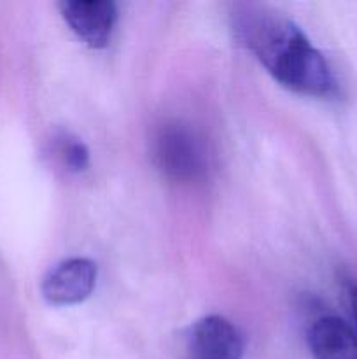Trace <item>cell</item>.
<instances>
[{
  "label": "cell",
  "instance_id": "cell-1",
  "mask_svg": "<svg viewBox=\"0 0 357 359\" xmlns=\"http://www.w3.org/2000/svg\"><path fill=\"white\" fill-rule=\"evenodd\" d=\"M234 37L287 90L328 97L335 77L328 62L293 20L266 7H244L233 14Z\"/></svg>",
  "mask_w": 357,
  "mask_h": 359
},
{
  "label": "cell",
  "instance_id": "cell-2",
  "mask_svg": "<svg viewBox=\"0 0 357 359\" xmlns=\"http://www.w3.org/2000/svg\"><path fill=\"white\" fill-rule=\"evenodd\" d=\"M153 158L167 177L191 182L205 174V153L188 126L177 121L164 123L153 139Z\"/></svg>",
  "mask_w": 357,
  "mask_h": 359
},
{
  "label": "cell",
  "instance_id": "cell-3",
  "mask_svg": "<svg viewBox=\"0 0 357 359\" xmlns=\"http://www.w3.org/2000/svg\"><path fill=\"white\" fill-rule=\"evenodd\" d=\"M59 13L74 34L90 48L108 44L118 21V7L111 0H63Z\"/></svg>",
  "mask_w": 357,
  "mask_h": 359
},
{
  "label": "cell",
  "instance_id": "cell-4",
  "mask_svg": "<svg viewBox=\"0 0 357 359\" xmlns=\"http://www.w3.org/2000/svg\"><path fill=\"white\" fill-rule=\"evenodd\" d=\"M98 269L88 258H69L52 266L41 283L42 297L51 305H74L94 290Z\"/></svg>",
  "mask_w": 357,
  "mask_h": 359
},
{
  "label": "cell",
  "instance_id": "cell-5",
  "mask_svg": "<svg viewBox=\"0 0 357 359\" xmlns=\"http://www.w3.org/2000/svg\"><path fill=\"white\" fill-rule=\"evenodd\" d=\"M245 339L240 330L223 316H206L189 332L192 359H241Z\"/></svg>",
  "mask_w": 357,
  "mask_h": 359
},
{
  "label": "cell",
  "instance_id": "cell-6",
  "mask_svg": "<svg viewBox=\"0 0 357 359\" xmlns=\"http://www.w3.org/2000/svg\"><path fill=\"white\" fill-rule=\"evenodd\" d=\"M307 340L315 359H357V339L352 328L335 316L315 319Z\"/></svg>",
  "mask_w": 357,
  "mask_h": 359
},
{
  "label": "cell",
  "instance_id": "cell-7",
  "mask_svg": "<svg viewBox=\"0 0 357 359\" xmlns=\"http://www.w3.org/2000/svg\"><path fill=\"white\" fill-rule=\"evenodd\" d=\"M56 156L69 170L83 172L90 167V151L80 140L70 135H62L55 140Z\"/></svg>",
  "mask_w": 357,
  "mask_h": 359
},
{
  "label": "cell",
  "instance_id": "cell-8",
  "mask_svg": "<svg viewBox=\"0 0 357 359\" xmlns=\"http://www.w3.org/2000/svg\"><path fill=\"white\" fill-rule=\"evenodd\" d=\"M342 287H343V297H345L346 311H349L350 323L349 325L352 328L354 335L357 339V280L352 279V277L345 276L342 277Z\"/></svg>",
  "mask_w": 357,
  "mask_h": 359
}]
</instances>
